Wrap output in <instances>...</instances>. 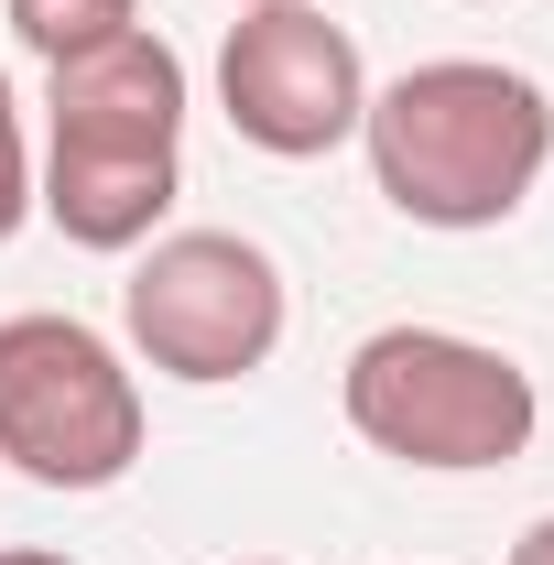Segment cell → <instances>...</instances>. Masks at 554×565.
Listing matches in <instances>:
<instances>
[{
	"instance_id": "obj_3",
	"label": "cell",
	"mask_w": 554,
	"mask_h": 565,
	"mask_svg": "<svg viewBox=\"0 0 554 565\" xmlns=\"http://www.w3.org/2000/svg\"><path fill=\"white\" fill-rule=\"evenodd\" d=\"M338 414L392 468L479 479V468H511L533 446L544 392H533L522 359L489 349V338H457V327H370L338 370Z\"/></svg>"
},
{
	"instance_id": "obj_7",
	"label": "cell",
	"mask_w": 554,
	"mask_h": 565,
	"mask_svg": "<svg viewBox=\"0 0 554 565\" xmlns=\"http://www.w3.org/2000/svg\"><path fill=\"white\" fill-rule=\"evenodd\" d=\"M0 11H11V33L44 66H66V55H87V44H109V33L141 22V0H0Z\"/></svg>"
},
{
	"instance_id": "obj_1",
	"label": "cell",
	"mask_w": 554,
	"mask_h": 565,
	"mask_svg": "<svg viewBox=\"0 0 554 565\" xmlns=\"http://www.w3.org/2000/svg\"><path fill=\"white\" fill-rule=\"evenodd\" d=\"M185 196V55L131 22L44 66V163L33 207L66 228L76 250H141Z\"/></svg>"
},
{
	"instance_id": "obj_12",
	"label": "cell",
	"mask_w": 554,
	"mask_h": 565,
	"mask_svg": "<svg viewBox=\"0 0 554 565\" xmlns=\"http://www.w3.org/2000/svg\"><path fill=\"white\" fill-rule=\"evenodd\" d=\"M239 11H251V0H239Z\"/></svg>"
},
{
	"instance_id": "obj_6",
	"label": "cell",
	"mask_w": 554,
	"mask_h": 565,
	"mask_svg": "<svg viewBox=\"0 0 554 565\" xmlns=\"http://www.w3.org/2000/svg\"><path fill=\"white\" fill-rule=\"evenodd\" d=\"M217 109L228 131L273 163H316L359 141V109H370V66L316 0H251L217 44Z\"/></svg>"
},
{
	"instance_id": "obj_8",
	"label": "cell",
	"mask_w": 554,
	"mask_h": 565,
	"mask_svg": "<svg viewBox=\"0 0 554 565\" xmlns=\"http://www.w3.org/2000/svg\"><path fill=\"white\" fill-rule=\"evenodd\" d=\"M22 217H33V131H22V98L0 76V250L22 239Z\"/></svg>"
},
{
	"instance_id": "obj_2",
	"label": "cell",
	"mask_w": 554,
	"mask_h": 565,
	"mask_svg": "<svg viewBox=\"0 0 554 565\" xmlns=\"http://www.w3.org/2000/svg\"><path fill=\"white\" fill-rule=\"evenodd\" d=\"M359 152L414 228H500L554 163V98L500 55H424L370 87Z\"/></svg>"
},
{
	"instance_id": "obj_9",
	"label": "cell",
	"mask_w": 554,
	"mask_h": 565,
	"mask_svg": "<svg viewBox=\"0 0 554 565\" xmlns=\"http://www.w3.org/2000/svg\"><path fill=\"white\" fill-rule=\"evenodd\" d=\"M511 565H554V511L533 522V533H522V544H511Z\"/></svg>"
},
{
	"instance_id": "obj_11",
	"label": "cell",
	"mask_w": 554,
	"mask_h": 565,
	"mask_svg": "<svg viewBox=\"0 0 554 565\" xmlns=\"http://www.w3.org/2000/svg\"><path fill=\"white\" fill-rule=\"evenodd\" d=\"M239 565H273V555H239Z\"/></svg>"
},
{
	"instance_id": "obj_4",
	"label": "cell",
	"mask_w": 554,
	"mask_h": 565,
	"mask_svg": "<svg viewBox=\"0 0 554 565\" xmlns=\"http://www.w3.org/2000/svg\"><path fill=\"white\" fill-rule=\"evenodd\" d=\"M0 457L33 490H120L141 468V381L87 316H0Z\"/></svg>"
},
{
	"instance_id": "obj_5",
	"label": "cell",
	"mask_w": 554,
	"mask_h": 565,
	"mask_svg": "<svg viewBox=\"0 0 554 565\" xmlns=\"http://www.w3.org/2000/svg\"><path fill=\"white\" fill-rule=\"evenodd\" d=\"M120 327H131V349L163 381L228 392V381H251L283 349L294 294H283V262L262 239H239V228H163V239H141L131 282H120Z\"/></svg>"
},
{
	"instance_id": "obj_10",
	"label": "cell",
	"mask_w": 554,
	"mask_h": 565,
	"mask_svg": "<svg viewBox=\"0 0 554 565\" xmlns=\"http://www.w3.org/2000/svg\"><path fill=\"white\" fill-rule=\"evenodd\" d=\"M0 565H76V555H55V544H11Z\"/></svg>"
}]
</instances>
